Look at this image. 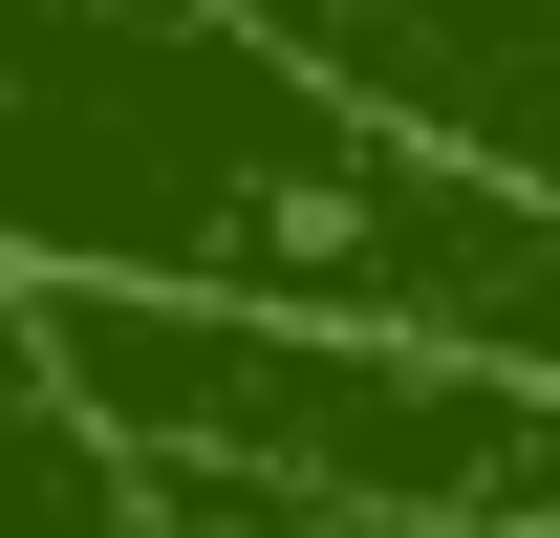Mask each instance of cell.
<instances>
[{
    "label": "cell",
    "mask_w": 560,
    "mask_h": 538,
    "mask_svg": "<svg viewBox=\"0 0 560 538\" xmlns=\"http://www.w3.org/2000/svg\"><path fill=\"white\" fill-rule=\"evenodd\" d=\"M0 538H173V517L66 388H0Z\"/></svg>",
    "instance_id": "1"
}]
</instances>
